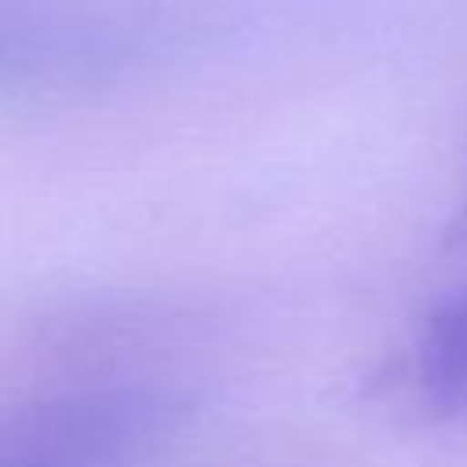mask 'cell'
Wrapping results in <instances>:
<instances>
[{
	"label": "cell",
	"instance_id": "obj_2",
	"mask_svg": "<svg viewBox=\"0 0 467 467\" xmlns=\"http://www.w3.org/2000/svg\"><path fill=\"white\" fill-rule=\"evenodd\" d=\"M420 390L441 409H467V285L427 317L416 343Z\"/></svg>",
	"mask_w": 467,
	"mask_h": 467
},
{
	"label": "cell",
	"instance_id": "obj_1",
	"mask_svg": "<svg viewBox=\"0 0 467 467\" xmlns=\"http://www.w3.org/2000/svg\"><path fill=\"white\" fill-rule=\"evenodd\" d=\"M0 467H124V445L99 405L62 394L0 423Z\"/></svg>",
	"mask_w": 467,
	"mask_h": 467
}]
</instances>
